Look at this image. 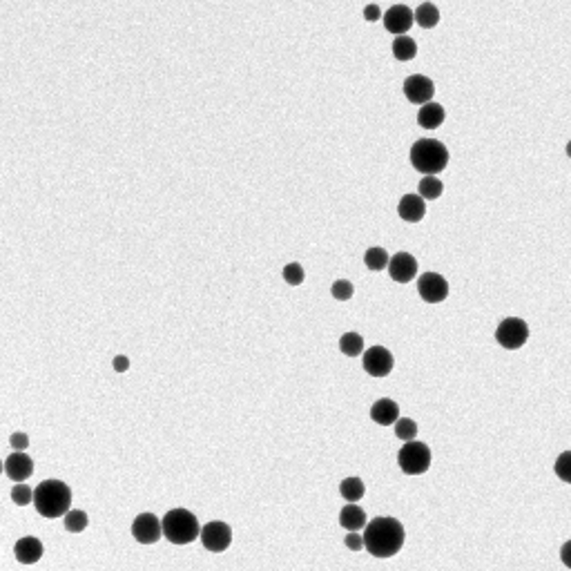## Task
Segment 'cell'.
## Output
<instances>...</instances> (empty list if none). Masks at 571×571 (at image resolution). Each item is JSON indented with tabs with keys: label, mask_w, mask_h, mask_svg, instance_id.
Instances as JSON below:
<instances>
[{
	"label": "cell",
	"mask_w": 571,
	"mask_h": 571,
	"mask_svg": "<svg viewBox=\"0 0 571 571\" xmlns=\"http://www.w3.org/2000/svg\"><path fill=\"white\" fill-rule=\"evenodd\" d=\"M404 540L406 531L402 522L388 516L375 518L364 529V549L373 558H393L395 553L402 551Z\"/></svg>",
	"instance_id": "1"
},
{
	"label": "cell",
	"mask_w": 571,
	"mask_h": 571,
	"mask_svg": "<svg viewBox=\"0 0 571 571\" xmlns=\"http://www.w3.org/2000/svg\"><path fill=\"white\" fill-rule=\"evenodd\" d=\"M34 504L36 511L43 518L54 520L60 516H67L71 507V491L60 480H45L34 491Z\"/></svg>",
	"instance_id": "2"
},
{
	"label": "cell",
	"mask_w": 571,
	"mask_h": 571,
	"mask_svg": "<svg viewBox=\"0 0 571 571\" xmlns=\"http://www.w3.org/2000/svg\"><path fill=\"white\" fill-rule=\"evenodd\" d=\"M448 163V150L446 145L440 143L437 139H420L413 143L411 148V165L418 170V172L435 177L440 174Z\"/></svg>",
	"instance_id": "3"
},
{
	"label": "cell",
	"mask_w": 571,
	"mask_h": 571,
	"mask_svg": "<svg viewBox=\"0 0 571 571\" xmlns=\"http://www.w3.org/2000/svg\"><path fill=\"white\" fill-rule=\"evenodd\" d=\"M163 536L172 544H190L201 538V525L188 509H172L163 516Z\"/></svg>",
	"instance_id": "4"
},
{
	"label": "cell",
	"mask_w": 571,
	"mask_h": 571,
	"mask_svg": "<svg viewBox=\"0 0 571 571\" xmlns=\"http://www.w3.org/2000/svg\"><path fill=\"white\" fill-rule=\"evenodd\" d=\"M397 465L406 476H422L431 467V448L424 442H406L397 453Z\"/></svg>",
	"instance_id": "5"
},
{
	"label": "cell",
	"mask_w": 571,
	"mask_h": 571,
	"mask_svg": "<svg viewBox=\"0 0 571 571\" xmlns=\"http://www.w3.org/2000/svg\"><path fill=\"white\" fill-rule=\"evenodd\" d=\"M529 339V326L520 317H507L500 322L495 331V342L504 350H518L527 344Z\"/></svg>",
	"instance_id": "6"
},
{
	"label": "cell",
	"mask_w": 571,
	"mask_h": 571,
	"mask_svg": "<svg viewBox=\"0 0 571 571\" xmlns=\"http://www.w3.org/2000/svg\"><path fill=\"white\" fill-rule=\"evenodd\" d=\"M362 366L369 375H373V378H386V375L393 371L395 359H393V353L388 348L373 346L369 350H364Z\"/></svg>",
	"instance_id": "7"
},
{
	"label": "cell",
	"mask_w": 571,
	"mask_h": 571,
	"mask_svg": "<svg viewBox=\"0 0 571 571\" xmlns=\"http://www.w3.org/2000/svg\"><path fill=\"white\" fill-rule=\"evenodd\" d=\"M201 542L208 551L221 553L233 542V531L226 522H208V525L201 527Z\"/></svg>",
	"instance_id": "8"
},
{
	"label": "cell",
	"mask_w": 571,
	"mask_h": 571,
	"mask_svg": "<svg viewBox=\"0 0 571 571\" xmlns=\"http://www.w3.org/2000/svg\"><path fill=\"white\" fill-rule=\"evenodd\" d=\"M163 533V522L154 514H141L132 522V536L141 544H154Z\"/></svg>",
	"instance_id": "9"
},
{
	"label": "cell",
	"mask_w": 571,
	"mask_h": 571,
	"mask_svg": "<svg viewBox=\"0 0 571 571\" xmlns=\"http://www.w3.org/2000/svg\"><path fill=\"white\" fill-rule=\"evenodd\" d=\"M418 293L424 301L429 303H440L448 297V284L442 275L437 273H424L418 279Z\"/></svg>",
	"instance_id": "10"
},
{
	"label": "cell",
	"mask_w": 571,
	"mask_h": 571,
	"mask_svg": "<svg viewBox=\"0 0 571 571\" xmlns=\"http://www.w3.org/2000/svg\"><path fill=\"white\" fill-rule=\"evenodd\" d=\"M435 94V83L422 74H413L404 81V96L415 105H427L431 103Z\"/></svg>",
	"instance_id": "11"
},
{
	"label": "cell",
	"mask_w": 571,
	"mask_h": 571,
	"mask_svg": "<svg viewBox=\"0 0 571 571\" xmlns=\"http://www.w3.org/2000/svg\"><path fill=\"white\" fill-rule=\"evenodd\" d=\"M388 275H391V279L397 284H408L411 279H415L418 275V259L408 252L393 254L391 263H388Z\"/></svg>",
	"instance_id": "12"
},
{
	"label": "cell",
	"mask_w": 571,
	"mask_h": 571,
	"mask_svg": "<svg viewBox=\"0 0 571 571\" xmlns=\"http://www.w3.org/2000/svg\"><path fill=\"white\" fill-rule=\"evenodd\" d=\"M382 20H384L386 32H391L395 36H404L411 29L413 22H415V14H413L411 7H406V5H393L384 14Z\"/></svg>",
	"instance_id": "13"
},
{
	"label": "cell",
	"mask_w": 571,
	"mask_h": 571,
	"mask_svg": "<svg viewBox=\"0 0 571 571\" xmlns=\"http://www.w3.org/2000/svg\"><path fill=\"white\" fill-rule=\"evenodd\" d=\"M5 473H7V478L9 480H14V482H25L32 473H34V462H32V458L27 453H22V451H16V453H11L7 460H5Z\"/></svg>",
	"instance_id": "14"
},
{
	"label": "cell",
	"mask_w": 571,
	"mask_h": 571,
	"mask_svg": "<svg viewBox=\"0 0 571 571\" xmlns=\"http://www.w3.org/2000/svg\"><path fill=\"white\" fill-rule=\"evenodd\" d=\"M397 214L408 223H420L424 214H427V203H424L420 194H404V197L399 199Z\"/></svg>",
	"instance_id": "15"
},
{
	"label": "cell",
	"mask_w": 571,
	"mask_h": 571,
	"mask_svg": "<svg viewBox=\"0 0 571 571\" xmlns=\"http://www.w3.org/2000/svg\"><path fill=\"white\" fill-rule=\"evenodd\" d=\"M45 553V546L39 538L34 536H27V538H20L14 546V556L20 565H34L39 563Z\"/></svg>",
	"instance_id": "16"
},
{
	"label": "cell",
	"mask_w": 571,
	"mask_h": 571,
	"mask_svg": "<svg viewBox=\"0 0 571 571\" xmlns=\"http://www.w3.org/2000/svg\"><path fill=\"white\" fill-rule=\"evenodd\" d=\"M339 525H342L348 533H357L359 529H366V525H369L366 511L357 504H346L342 511H339Z\"/></svg>",
	"instance_id": "17"
},
{
	"label": "cell",
	"mask_w": 571,
	"mask_h": 571,
	"mask_svg": "<svg viewBox=\"0 0 571 571\" xmlns=\"http://www.w3.org/2000/svg\"><path fill=\"white\" fill-rule=\"evenodd\" d=\"M371 418H373V422L382 424V427H391V424H395L399 420V406H397V402H393V399H388V397L378 399L371 408Z\"/></svg>",
	"instance_id": "18"
},
{
	"label": "cell",
	"mask_w": 571,
	"mask_h": 571,
	"mask_svg": "<svg viewBox=\"0 0 571 571\" xmlns=\"http://www.w3.org/2000/svg\"><path fill=\"white\" fill-rule=\"evenodd\" d=\"M444 107L440 105V103H435V101H431V103H427V105H422L420 107V112H418V123H420V128H424V130H437L442 125V121H444Z\"/></svg>",
	"instance_id": "19"
},
{
	"label": "cell",
	"mask_w": 571,
	"mask_h": 571,
	"mask_svg": "<svg viewBox=\"0 0 571 571\" xmlns=\"http://www.w3.org/2000/svg\"><path fill=\"white\" fill-rule=\"evenodd\" d=\"M413 14H415V22L424 29H433L437 27V22H440V9L433 3H422Z\"/></svg>",
	"instance_id": "20"
},
{
	"label": "cell",
	"mask_w": 571,
	"mask_h": 571,
	"mask_svg": "<svg viewBox=\"0 0 571 571\" xmlns=\"http://www.w3.org/2000/svg\"><path fill=\"white\" fill-rule=\"evenodd\" d=\"M339 493H342L344 500H348V504H355L357 500H362L364 493H366V487L359 478H346L339 484Z\"/></svg>",
	"instance_id": "21"
},
{
	"label": "cell",
	"mask_w": 571,
	"mask_h": 571,
	"mask_svg": "<svg viewBox=\"0 0 571 571\" xmlns=\"http://www.w3.org/2000/svg\"><path fill=\"white\" fill-rule=\"evenodd\" d=\"M393 56L397 60H413L418 56V43L411 39V36H397L393 41Z\"/></svg>",
	"instance_id": "22"
},
{
	"label": "cell",
	"mask_w": 571,
	"mask_h": 571,
	"mask_svg": "<svg viewBox=\"0 0 571 571\" xmlns=\"http://www.w3.org/2000/svg\"><path fill=\"white\" fill-rule=\"evenodd\" d=\"M339 350L348 357H357L364 353V339L357 333H344L339 337Z\"/></svg>",
	"instance_id": "23"
},
{
	"label": "cell",
	"mask_w": 571,
	"mask_h": 571,
	"mask_svg": "<svg viewBox=\"0 0 571 571\" xmlns=\"http://www.w3.org/2000/svg\"><path fill=\"white\" fill-rule=\"evenodd\" d=\"M364 263H366V268L380 273V270L388 268L391 257H388V252L384 248H369L366 254H364Z\"/></svg>",
	"instance_id": "24"
},
{
	"label": "cell",
	"mask_w": 571,
	"mask_h": 571,
	"mask_svg": "<svg viewBox=\"0 0 571 571\" xmlns=\"http://www.w3.org/2000/svg\"><path fill=\"white\" fill-rule=\"evenodd\" d=\"M418 190H420V197H422L424 201H435V199H440V197H442L444 186H442V181H440V179H435V177H424V179L420 181Z\"/></svg>",
	"instance_id": "25"
},
{
	"label": "cell",
	"mask_w": 571,
	"mask_h": 571,
	"mask_svg": "<svg viewBox=\"0 0 571 571\" xmlns=\"http://www.w3.org/2000/svg\"><path fill=\"white\" fill-rule=\"evenodd\" d=\"M88 522H90L88 514L81 511V509H71V511L65 516V529L69 533H81V531H85V527H88Z\"/></svg>",
	"instance_id": "26"
},
{
	"label": "cell",
	"mask_w": 571,
	"mask_h": 571,
	"mask_svg": "<svg viewBox=\"0 0 571 571\" xmlns=\"http://www.w3.org/2000/svg\"><path fill=\"white\" fill-rule=\"evenodd\" d=\"M395 435L402 442H413V440H415V435H418V424L413 422L411 418H399L395 422Z\"/></svg>",
	"instance_id": "27"
},
{
	"label": "cell",
	"mask_w": 571,
	"mask_h": 571,
	"mask_svg": "<svg viewBox=\"0 0 571 571\" xmlns=\"http://www.w3.org/2000/svg\"><path fill=\"white\" fill-rule=\"evenodd\" d=\"M553 471H556V476L560 478L563 482L571 484V451H565V453L558 455L556 465H553Z\"/></svg>",
	"instance_id": "28"
},
{
	"label": "cell",
	"mask_w": 571,
	"mask_h": 571,
	"mask_svg": "<svg viewBox=\"0 0 571 571\" xmlns=\"http://www.w3.org/2000/svg\"><path fill=\"white\" fill-rule=\"evenodd\" d=\"M11 500H14L18 507H27L29 502H34V489L20 482L11 489Z\"/></svg>",
	"instance_id": "29"
},
{
	"label": "cell",
	"mask_w": 571,
	"mask_h": 571,
	"mask_svg": "<svg viewBox=\"0 0 571 571\" xmlns=\"http://www.w3.org/2000/svg\"><path fill=\"white\" fill-rule=\"evenodd\" d=\"M331 293L339 301H348L350 297H353V293H355V286L350 284L348 279H337V282L333 284V288H331Z\"/></svg>",
	"instance_id": "30"
},
{
	"label": "cell",
	"mask_w": 571,
	"mask_h": 571,
	"mask_svg": "<svg viewBox=\"0 0 571 571\" xmlns=\"http://www.w3.org/2000/svg\"><path fill=\"white\" fill-rule=\"evenodd\" d=\"M282 275L286 279V284H290V286H299L303 282V277H306V273H303V268H301V263H288Z\"/></svg>",
	"instance_id": "31"
},
{
	"label": "cell",
	"mask_w": 571,
	"mask_h": 571,
	"mask_svg": "<svg viewBox=\"0 0 571 571\" xmlns=\"http://www.w3.org/2000/svg\"><path fill=\"white\" fill-rule=\"evenodd\" d=\"M9 444H11V448H16V451H25V448L29 446V437L25 433H14L9 437Z\"/></svg>",
	"instance_id": "32"
},
{
	"label": "cell",
	"mask_w": 571,
	"mask_h": 571,
	"mask_svg": "<svg viewBox=\"0 0 571 571\" xmlns=\"http://www.w3.org/2000/svg\"><path fill=\"white\" fill-rule=\"evenodd\" d=\"M344 544L348 546L350 551H362L364 549V536H357V533H348L344 538Z\"/></svg>",
	"instance_id": "33"
},
{
	"label": "cell",
	"mask_w": 571,
	"mask_h": 571,
	"mask_svg": "<svg viewBox=\"0 0 571 571\" xmlns=\"http://www.w3.org/2000/svg\"><path fill=\"white\" fill-rule=\"evenodd\" d=\"M364 18L371 20V22L380 20V18H382V11H380V7H378V5H366V7H364Z\"/></svg>",
	"instance_id": "34"
},
{
	"label": "cell",
	"mask_w": 571,
	"mask_h": 571,
	"mask_svg": "<svg viewBox=\"0 0 571 571\" xmlns=\"http://www.w3.org/2000/svg\"><path fill=\"white\" fill-rule=\"evenodd\" d=\"M560 560L567 569H571V540H567L560 549Z\"/></svg>",
	"instance_id": "35"
},
{
	"label": "cell",
	"mask_w": 571,
	"mask_h": 571,
	"mask_svg": "<svg viewBox=\"0 0 571 571\" xmlns=\"http://www.w3.org/2000/svg\"><path fill=\"white\" fill-rule=\"evenodd\" d=\"M128 369H130V359H128L125 355L114 357V371H116V373H125Z\"/></svg>",
	"instance_id": "36"
},
{
	"label": "cell",
	"mask_w": 571,
	"mask_h": 571,
	"mask_svg": "<svg viewBox=\"0 0 571 571\" xmlns=\"http://www.w3.org/2000/svg\"><path fill=\"white\" fill-rule=\"evenodd\" d=\"M567 156H569V159H571V141L567 143Z\"/></svg>",
	"instance_id": "37"
}]
</instances>
